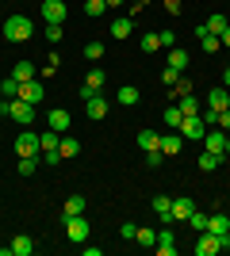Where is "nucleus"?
Returning a JSON list of instances; mask_svg holds the SVG:
<instances>
[{
	"label": "nucleus",
	"mask_w": 230,
	"mask_h": 256,
	"mask_svg": "<svg viewBox=\"0 0 230 256\" xmlns=\"http://www.w3.org/2000/svg\"><path fill=\"white\" fill-rule=\"evenodd\" d=\"M31 34H35V23L27 20V16H8V20H4V38H8V42H27Z\"/></svg>",
	"instance_id": "obj_1"
},
{
	"label": "nucleus",
	"mask_w": 230,
	"mask_h": 256,
	"mask_svg": "<svg viewBox=\"0 0 230 256\" xmlns=\"http://www.w3.org/2000/svg\"><path fill=\"white\" fill-rule=\"evenodd\" d=\"M0 111H4V115H12L16 118V122H31L35 118V104H27V100H4V104H0Z\"/></svg>",
	"instance_id": "obj_2"
},
{
	"label": "nucleus",
	"mask_w": 230,
	"mask_h": 256,
	"mask_svg": "<svg viewBox=\"0 0 230 256\" xmlns=\"http://www.w3.org/2000/svg\"><path fill=\"white\" fill-rule=\"evenodd\" d=\"M66 222V237L73 241V245H85V237H88V222H85V214H73V218H62Z\"/></svg>",
	"instance_id": "obj_3"
},
{
	"label": "nucleus",
	"mask_w": 230,
	"mask_h": 256,
	"mask_svg": "<svg viewBox=\"0 0 230 256\" xmlns=\"http://www.w3.org/2000/svg\"><path fill=\"white\" fill-rule=\"evenodd\" d=\"M207 134V122L199 115H184V122H180V138H188V142H199Z\"/></svg>",
	"instance_id": "obj_4"
},
{
	"label": "nucleus",
	"mask_w": 230,
	"mask_h": 256,
	"mask_svg": "<svg viewBox=\"0 0 230 256\" xmlns=\"http://www.w3.org/2000/svg\"><path fill=\"white\" fill-rule=\"evenodd\" d=\"M66 16H69V8H66V0H43V20L46 23H66Z\"/></svg>",
	"instance_id": "obj_5"
},
{
	"label": "nucleus",
	"mask_w": 230,
	"mask_h": 256,
	"mask_svg": "<svg viewBox=\"0 0 230 256\" xmlns=\"http://www.w3.org/2000/svg\"><path fill=\"white\" fill-rule=\"evenodd\" d=\"M16 153H20V157H39V134H31V130H23L20 138H16Z\"/></svg>",
	"instance_id": "obj_6"
},
{
	"label": "nucleus",
	"mask_w": 230,
	"mask_h": 256,
	"mask_svg": "<svg viewBox=\"0 0 230 256\" xmlns=\"http://www.w3.org/2000/svg\"><path fill=\"white\" fill-rule=\"evenodd\" d=\"M192 210H196V203H192L188 195H176V199H173V206H169L173 222H188V218H192Z\"/></svg>",
	"instance_id": "obj_7"
},
{
	"label": "nucleus",
	"mask_w": 230,
	"mask_h": 256,
	"mask_svg": "<svg viewBox=\"0 0 230 256\" xmlns=\"http://www.w3.org/2000/svg\"><path fill=\"white\" fill-rule=\"evenodd\" d=\"M215 252H222L219 237L211 234V230H203V234H199V241H196V256H215Z\"/></svg>",
	"instance_id": "obj_8"
},
{
	"label": "nucleus",
	"mask_w": 230,
	"mask_h": 256,
	"mask_svg": "<svg viewBox=\"0 0 230 256\" xmlns=\"http://www.w3.org/2000/svg\"><path fill=\"white\" fill-rule=\"evenodd\" d=\"M104 69H88V76H85V88H81V100H88V96H96L100 88H104Z\"/></svg>",
	"instance_id": "obj_9"
},
{
	"label": "nucleus",
	"mask_w": 230,
	"mask_h": 256,
	"mask_svg": "<svg viewBox=\"0 0 230 256\" xmlns=\"http://www.w3.org/2000/svg\"><path fill=\"white\" fill-rule=\"evenodd\" d=\"M46 96V88H43V80L35 76V80H27V84H20V100H27V104H39V100Z\"/></svg>",
	"instance_id": "obj_10"
},
{
	"label": "nucleus",
	"mask_w": 230,
	"mask_h": 256,
	"mask_svg": "<svg viewBox=\"0 0 230 256\" xmlns=\"http://www.w3.org/2000/svg\"><path fill=\"white\" fill-rule=\"evenodd\" d=\"M108 107H111V104L96 92V96H88V100H85V115H88V118H104V115H108Z\"/></svg>",
	"instance_id": "obj_11"
},
{
	"label": "nucleus",
	"mask_w": 230,
	"mask_h": 256,
	"mask_svg": "<svg viewBox=\"0 0 230 256\" xmlns=\"http://www.w3.org/2000/svg\"><path fill=\"white\" fill-rule=\"evenodd\" d=\"M203 138H207V153H219V157H226V130H207Z\"/></svg>",
	"instance_id": "obj_12"
},
{
	"label": "nucleus",
	"mask_w": 230,
	"mask_h": 256,
	"mask_svg": "<svg viewBox=\"0 0 230 256\" xmlns=\"http://www.w3.org/2000/svg\"><path fill=\"white\" fill-rule=\"evenodd\" d=\"M46 122H50V130H58V134H66V130H69V122H73V118H69V111H66V107H54V111H50V118H46Z\"/></svg>",
	"instance_id": "obj_13"
},
{
	"label": "nucleus",
	"mask_w": 230,
	"mask_h": 256,
	"mask_svg": "<svg viewBox=\"0 0 230 256\" xmlns=\"http://www.w3.org/2000/svg\"><path fill=\"white\" fill-rule=\"evenodd\" d=\"M207 107H211V111H226V107H230V88H215V92H207Z\"/></svg>",
	"instance_id": "obj_14"
},
{
	"label": "nucleus",
	"mask_w": 230,
	"mask_h": 256,
	"mask_svg": "<svg viewBox=\"0 0 230 256\" xmlns=\"http://www.w3.org/2000/svg\"><path fill=\"white\" fill-rule=\"evenodd\" d=\"M196 38H199V46H203L207 54L222 50V38H219V34H207V27H196Z\"/></svg>",
	"instance_id": "obj_15"
},
{
	"label": "nucleus",
	"mask_w": 230,
	"mask_h": 256,
	"mask_svg": "<svg viewBox=\"0 0 230 256\" xmlns=\"http://www.w3.org/2000/svg\"><path fill=\"white\" fill-rule=\"evenodd\" d=\"M153 214H157V218H161V222H173V214H169V206H173V199H169V195H153Z\"/></svg>",
	"instance_id": "obj_16"
},
{
	"label": "nucleus",
	"mask_w": 230,
	"mask_h": 256,
	"mask_svg": "<svg viewBox=\"0 0 230 256\" xmlns=\"http://www.w3.org/2000/svg\"><path fill=\"white\" fill-rule=\"evenodd\" d=\"M35 252V241L27 234H20V237H12V256H31Z\"/></svg>",
	"instance_id": "obj_17"
},
{
	"label": "nucleus",
	"mask_w": 230,
	"mask_h": 256,
	"mask_svg": "<svg viewBox=\"0 0 230 256\" xmlns=\"http://www.w3.org/2000/svg\"><path fill=\"white\" fill-rule=\"evenodd\" d=\"M153 248H157L161 256H173V252H176V237L169 234V230H161V234H157V245H153Z\"/></svg>",
	"instance_id": "obj_18"
},
{
	"label": "nucleus",
	"mask_w": 230,
	"mask_h": 256,
	"mask_svg": "<svg viewBox=\"0 0 230 256\" xmlns=\"http://www.w3.org/2000/svg\"><path fill=\"white\" fill-rule=\"evenodd\" d=\"M138 146H142L146 153H150V150H161V134H157V130H138Z\"/></svg>",
	"instance_id": "obj_19"
},
{
	"label": "nucleus",
	"mask_w": 230,
	"mask_h": 256,
	"mask_svg": "<svg viewBox=\"0 0 230 256\" xmlns=\"http://www.w3.org/2000/svg\"><path fill=\"white\" fill-rule=\"evenodd\" d=\"M12 76H16L20 84H27V80H35V65L31 62H16L12 65Z\"/></svg>",
	"instance_id": "obj_20"
},
{
	"label": "nucleus",
	"mask_w": 230,
	"mask_h": 256,
	"mask_svg": "<svg viewBox=\"0 0 230 256\" xmlns=\"http://www.w3.org/2000/svg\"><path fill=\"white\" fill-rule=\"evenodd\" d=\"M165 62L173 65L176 73H184V69H188V50H180V46H173V50H169V58H165Z\"/></svg>",
	"instance_id": "obj_21"
},
{
	"label": "nucleus",
	"mask_w": 230,
	"mask_h": 256,
	"mask_svg": "<svg viewBox=\"0 0 230 256\" xmlns=\"http://www.w3.org/2000/svg\"><path fill=\"white\" fill-rule=\"evenodd\" d=\"M58 146H62L58 130H46V134H39V150H43V153H58Z\"/></svg>",
	"instance_id": "obj_22"
},
{
	"label": "nucleus",
	"mask_w": 230,
	"mask_h": 256,
	"mask_svg": "<svg viewBox=\"0 0 230 256\" xmlns=\"http://www.w3.org/2000/svg\"><path fill=\"white\" fill-rule=\"evenodd\" d=\"M207 230H211L215 237L230 234V218H226V214H211V218H207Z\"/></svg>",
	"instance_id": "obj_23"
},
{
	"label": "nucleus",
	"mask_w": 230,
	"mask_h": 256,
	"mask_svg": "<svg viewBox=\"0 0 230 256\" xmlns=\"http://www.w3.org/2000/svg\"><path fill=\"white\" fill-rule=\"evenodd\" d=\"M108 31H111V38H119V42H123V38H131L134 23H131V20H115V23L108 27Z\"/></svg>",
	"instance_id": "obj_24"
},
{
	"label": "nucleus",
	"mask_w": 230,
	"mask_h": 256,
	"mask_svg": "<svg viewBox=\"0 0 230 256\" xmlns=\"http://www.w3.org/2000/svg\"><path fill=\"white\" fill-rule=\"evenodd\" d=\"M73 214H85V195H69V199H66L62 218H73Z\"/></svg>",
	"instance_id": "obj_25"
},
{
	"label": "nucleus",
	"mask_w": 230,
	"mask_h": 256,
	"mask_svg": "<svg viewBox=\"0 0 230 256\" xmlns=\"http://www.w3.org/2000/svg\"><path fill=\"white\" fill-rule=\"evenodd\" d=\"M226 16H222V12H215V16H207V23H203V27H207V34H222L226 31Z\"/></svg>",
	"instance_id": "obj_26"
},
{
	"label": "nucleus",
	"mask_w": 230,
	"mask_h": 256,
	"mask_svg": "<svg viewBox=\"0 0 230 256\" xmlns=\"http://www.w3.org/2000/svg\"><path fill=\"white\" fill-rule=\"evenodd\" d=\"M115 100H119L123 107H134V104H138V88H134V84H123L119 92H115Z\"/></svg>",
	"instance_id": "obj_27"
},
{
	"label": "nucleus",
	"mask_w": 230,
	"mask_h": 256,
	"mask_svg": "<svg viewBox=\"0 0 230 256\" xmlns=\"http://www.w3.org/2000/svg\"><path fill=\"white\" fill-rule=\"evenodd\" d=\"M161 118L169 122V130H180V122H184V111L173 104V107H165V115H161Z\"/></svg>",
	"instance_id": "obj_28"
},
{
	"label": "nucleus",
	"mask_w": 230,
	"mask_h": 256,
	"mask_svg": "<svg viewBox=\"0 0 230 256\" xmlns=\"http://www.w3.org/2000/svg\"><path fill=\"white\" fill-rule=\"evenodd\" d=\"M176 107H180L184 115H199V111H203V107H199V100L192 96V92H188V96H180V100H176Z\"/></svg>",
	"instance_id": "obj_29"
},
{
	"label": "nucleus",
	"mask_w": 230,
	"mask_h": 256,
	"mask_svg": "<svg viewBox=\"0 0 230 256\" xmlns=\"http://www.w3.org/2000/svg\"><path fill=\"white\" fill-rule=\"evenodd\" d=\"M180 142H184V138H180L176 130H173V134H161V153H180Z\"/></svg>",
	"instance_id": "obj_30"
},
{
	"label": "nucleus",
	"mask_w": 230,
	"mask_h": 256,
	"mask_svg": "<svg viewBox=\"0 0 230 256\" xmlns=\"http://www.w3.org/2000/svg\"><path fill=\"white\" fill-rule=\"evenodd\" d=\"M58 153H62V160H66V157H77V153H81V142H77V138H62Z\"/></svg>",
	"instance_id": "obj_31"
},
{
	"label": "nucleus",
	"mask_w": 230,
	"mask_h": 256,
	"mask_svg": "<svg viewBox=\"0 0 230 256\" xmlns=\"http://www.w3.org/2000/svg\"><path fill=\"white\" fill-rule=\"evenodd\" d=\"M188 92H192V80H188V76L180 73V76H176V84H173V92H169V96H173V100H180V96H188Z\"/></svg>",
	"instance_id": "obj_32"
},
{
	"label": "nucleus",
	"mask_w": 230,
	"mask_h": 256,
	"mask_svg": "<svg viewBox=\"0 0 230 256\" xmlns=\"http://www.w3.org/2000/svg\"><path fill=\"white\" fill-rule=\"evenodd\" d=\"M104 8H108V0H85V16H88V20L104 16Z\"/></svg>",
	"instance_id": "obj_33"
},
{
	"label": "nucleus",
	"mask_w": 230,
	"mask_h": 256,
	"mask_svg": "<svg viewBox=\"0 0 230 256\" xmlns=\"http://www.w3.org/2000/svg\"><path fill=\"white\" fill-rule=\"evenodd\" d=\"M219 153H199V168H203V172H215V168H219Z\"/></svg>",
	"instance_id": "obj_34"
},
{
	"label": "nucleus",
	"mask_w": 230,
	"mask_h": 256,
	"mask_svg": "<svg viewBox=\"0 0 230 256\" xmlns=\"http://www.w3.org/2000/svg\"><path fill=\"white\" fill-rule=\"evenodd\" d=\"M134 241H138V245H146V248H153V245H157V234L146 226V230H138V234H134Z\"/></svg>",
	"instance_id": "obj_35"
},
{
	"label": "nucleus",
	"mask_w": 230,
	"mask_h": 256,
	"mask_svg": "<svg viewBox=\"0 0 230 256\" xmlns=\"http://www.w3.org/2000/svg\"><path fill=\"white\" fill-rule=\"evenodd\" d=\"M207 218H211V214H199V210H192V218H188V226H192L196 234H203V230H207Z\"/></svg>",
	"instance_id": "obj_36"
},
{
	"label": "nucleus",
	"mask_w": 230,
	"mask_h": 256,
	"mask_svg": "<svg viewBox=\"0 0 230 256\" xmlns=\"http://www.w3.org/2000/svg\"><path fill=\"white\" fill-rule=\"evenodd\" d=\"M85 58L88 62H100L104 58V42H85Z\"/></svg>",
	"instance_id": "obj_37"
},
{
	"label": "nucleus",
	"mask_w": 230,
	"mask_h": 256,
	"mask_svg": "<svg viewBox=\"0 0 230 256\" xmlns=\"http://www.w3.org/2000/svg\"><path fill=\"white\" fill-rule=\"evenodd\" d=\"M39 168V157H20V176H35Z\"/></svg>",
	"instance_id": "obj_38"
},
{
	"label": "nucleus",
	"mask_w": 230,
	"mask_h": 256,
	"mask_svg": "<svg viewBox=\"0 0 230 256\" xmlns=\"http://www.w3.org/2000/svg\"><path fill=\"white\" fill-rule=\"evenodd\" d=\"M0 92H4L8 100H16V96H20V80H16V76H8V80L0 84Z\"/></svg>",
	"instance_id": "obj_39"
},
{
	"label": "nucleus",
	"mask_w": 230,
	"mask_h": 256,
	"mask_svg": "<svg viewBox=\"0 0 230 256\" xmlns=\"http://www.w3.org/2000/svg\"><path fill=\"white\" fill-rule=\"evenodd\" d=\"M46 38H50V46H58V42H62V34H66V31H62V27H58V23H46Z\"/></svg>",
	"instance_id": "obj_40"
},
{
	"label": "nucleus",
	"mask_w": 230,
	"mask_h": 256,
	"mask_svg": "<svg viewBox=\"0 0 230 256\" xmlns=\"http://www.w3.org/2000/svg\"><path fill=\"white\" fill-rule=\"evenodd\" d=\"M153 50H161L157 34H142V54H153Z\"/></svg>",
	"instance_id": "obj_41"
},
{
	"label": "nucleus",
	"mask_w": 230,
	"mask_h": 256,
	"mask_svg": "<svg viewBox=\"0 0 230 256\" xmlns=\"http://www.w3.org/2000/svg\"><path fill=\"white\" fill-rule=\"evenodd\" d=\"M176 76H180V73H176L173 65H165V73H161V84H165V88H173V84H176Z\"/></svg>",
	"instance_id": "obj_42"
},
{
	"label": "nucleus",
	"mask_w": 230,
	"mask_h": 256,
	"mask_svg": "<svg viewBox=\"0 0 230 256\" xmlns=\"http://www.w3.org/2000/svg\"><path fill=\"white\" fill-rule=\"evenodd\" d=\"M157 42H161L165 50H173V46H176V34L173 31H157Z\"/></svg>",
	"instance_id": "obj_43"
},
{
	"label": "nucleus",
	"mask_w": 230,
	"mask_h": 256,
	"mask_svg": "<svg viewBox=\"0 0 230 256\" xmlns=\"http://www.w3.org/2000/svg\"><path fill=\"white\" fill-rule=\"evenodd\" d=\"M161 160H165V153H161V150H150V153H146V168H157Z\"/></svg>",
	"instance_id": "obj_44"
},
{
	"label": "nucleus",
	"mask_w": 230,
	"mask_h": 256,
	"mask_svg": "<svg viewBox=\"0 0 230 256\" xmlns=\"http://www.w3.org/2000/svg\"><path fill=\"white\" fill-rule=\"evenodd\" d=\"M119 234L127 237V241H134V234H138V226H134V222H123V226H119Z\"/></svg>",
	"instance_id": "obj_45"
},
{
	"label": "nucleus",
	"mask_w": 230,
	"mask_h": 256,
	"mask_svg": "<svg viewBox=\"0 0 230 256\" xmlns=\"http://www.w3.org/2000/svg\"><path fill=\"white\" fill-rule=\"evenodd\" d=\"M165 8H169V16H180V8H184V0H165Z\"/></svg>",
	"instance_id": "obj_46"
},
{
	"label": "nucleus",
	"mask_w": 230,
	"mask_h": 256,
	"mask_svg": "<svg viewBox=\"0 0 230 256\" xmlns=\"http://www.w3.org/2000/svg\"><path fill=\"white\" fill-rule=\"evenodd\" d=\"M219 130H230V107H226V111H219Z\"/></svg>",
	"instance_id": "obj_47"
},
{
	"label": "nucleus",
	"mask_w": 230,
	"mask_h": 256,
	"mask_svg": "<svg viewBox=\"0 0 230 256\" xmlns=\"http://www.w3.org/2000/svg\"><path fill=\"white\" fill-rule=\"evenodd\" d=\"M219 38H222V46H226V50H230V23H226V31H222Z\"/></svg>",
	"instance_id": "obj_48"
},
{
	"label": "nucleus",
	"mask_w": 230,
	"mask_h": 256,
	"mask_svg": "<svg viewBox=\"0 0 230 256\" xmlns=\"http://www.w3.org/2000/svg\"><path fill=\"white\" fill-rule=\"evenodd\" d=\"M222 88H230V65H226V73H222Z\"/></svg>",
	"instance_id": "obj_49"
},
{
	"label": "nucleus",
	"mask_w": 230,
	"mask_h": 256,
	"mask_svg": "<svg viewBox=\"0 0 230 256\" xmlns=\"http://www.w3.org/2000/svg\"><path fill=\"white\" fill-rule=\"evenodd\" d=\"M119 4H123V0H108V8H119Z\"/></svg>",
	"instance_id": "obj_50"
},
{
	"label": "nucleus",
	"mask_w": 230,
	"mask_h": 256,
	"mask_svg": "<svg viewBox=\"0 0 230 256\" xmlns=\"http://www.w3.org/2000/svg\"><path fill=\"white\" fill-rule=\"evenodd\" d=\"M226 157H230V134H226Z\"/></svg>",
	"instance_id": "obj_51"
},
{
	"label": "nucleus",
	"mask_w": 230,
	"mask_h": 256,
	"mask_svg": "<svg viewBox=\"0 0 230 256\" xmlns=\"http://www.w3.org/2000/svg\"><path fill=\"white\" fill-rule=\"evenodd\" d=\"M146 4H150V0H138V8H146Z\"/></svg>",
	"instance_id": "obj_52"
},
{
	"label": "nucleus",
	"mask_w": 230,
	"mask_h": 256,
	"mask_svg": "<svg viewBox=\"0 0 230 256\" xmlns=\"http://www.w3.org/2000/svg\"><path fill=\"white\" fill-rule=\"evenodd\" d=\"M0 104H4V92H0Z\"/></svg>",
	"instance_id": "obj_53"
}]
</instances>
